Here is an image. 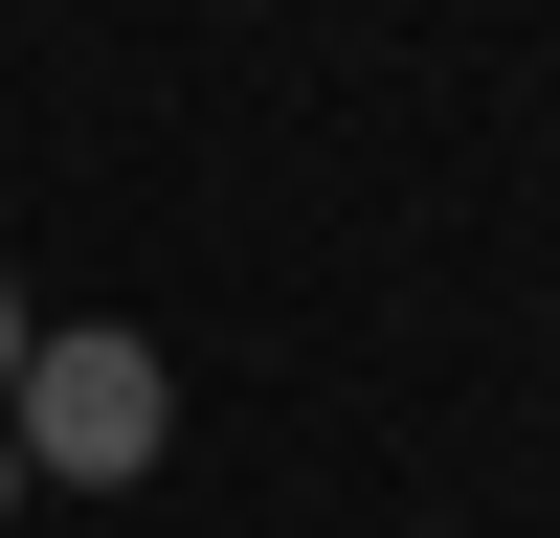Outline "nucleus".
Masks as SVG:
<instances>
[{"instance_id": "2", "label": "nucleus", "mask_w": 560, "mask_h": 538, "mask_svg": "<svg viewBox=\"0 0 560 538\" xmlns=\"http://www.w3.org/2000/svg\"><path fill=\"white\" fill-rule=\"evenodd\" d=\"M23 337H45V314H23V269H0V382H23Z\"/></svg>"}, {"instance_id": "3", "label": "nucleus", "mask_w": 560, "mask_h": 538, "mask_svg": "<svg viewBox=\"0 0 560 538\" xmlns=\"http://www.w3.org/2000/svg\"><path fill=\"white\" fill-rule=\"evenodd\" d=\"M0 516H23V448H0Z\"/></svg>"}, {"instance_id": "1", "label": "nucleus", "mask_w": 560, "mask_h": 538, "mask_svg": "<svg viewBox=\"0 0 560 538\" xmlns=\"http://www.w3.org/2000/svg\"><path fill=\"white\" fill-rule=\"evenodd\" d=\"M0 448H23V493H135V471L179 448L158 337H135V314H45L23 382H0Z\"/></svg>"}]
</instances>
